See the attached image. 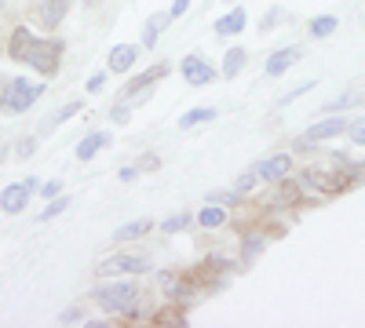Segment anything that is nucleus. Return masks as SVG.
<instances>
[{"label":"nucleus","mask_w":365,"mask_h":328,"mask_svg":"<svg viewBox=\"0 0 365 328\" xmlns=\"http://www.w3.org/2000/svg\"><path fill=\"white\" fill-rule=\"evenodd\" d=\"M344 175H347V183H351V179L358 183V179H365V164H347V168H344Z\"/></svg>","instance_id":"c756f323"},{"label":"nucleus","mask_w":365,"mask_h":328,"mask_svg":"<svg viewBox=\"0 0 365 328\" xmlns=\"http://www.w3.org/2000/svg\"><path fill=\"white\" fill-rule=\"evenodd\" d=\"M289 171H292V157H289V154L267 157V161L256 168V175H259V179H267V183H278V179H285Z\"/></svg>","instance_id":"1a4fd4ad"},{"label":"nucleus","mask_w":365,"mask_h":328,"mask_svg":"<svg viewBox=\"0 0 365 328\" xmlns=\"http://www.w3.org/2000/svg\"><path fill=\"white\" fill-rule=\"evenodd\" d=\"M165 77V66H158V70H150V73H143V77H135L128 88H125V99H135V95H143L146 92V88L150 84H154V80H161Z\"/></svg>","instance_id":"dca6fc26"},{"label":"nucleus","mask_w":365,"mask_h":328,"mask_svg":"<svg viewBox=\"0 0 365 328\" xmlns=\"http://www.w3.org/2000/svg\"><path fill=\"white\" fill-rule=\"evenodd\" d=\"M77 110H81V102H66L63 110H58V113H55V121H70V117H73Z\"/></svg>","instance_id":"c85d7f7f"},{"label":"nucleus","mask_w":365,"mask_h":328,"mask_svg":"<svg viewBox=\"0 0 365 328\" xmlns=\"http://www.w3.org/2000/svg\"><path fill=\"white\" fill-rule=\"evenodd\" d=\"M182 77H187V84H194V88H208L212 80H216V70H212L205 58L187 55V58H182Z\"/></svg>","instance_id":"6e6552de"},{"label":"nucleus","mask_w":365,"mask_h":328,"mask_svg":"<svg viewBox=\"0 0 365 328\" xmlns=\"http://www.w3.org/2000/svg\"><path fill=\"white\" fill-rule=\"evenodd\" d=\"M154 230V223L150 219H135V223H128V226H117L113 230V241H135V237H143V233H150Z\"/></svg>","instance_id":"4468645a"},{"label":"nucleus","mask_w":365,"mask_h":328,"mask_svg":"<svg viewBox=\"0 0 365 328\" xmlns=\"http://www.w3.org/2000/svg\"><path fill=\"white\" fill-rule=\"evenodd\" d=\"M88 92H103V73H96V77L88 80Z\"/></svg>","instance_id":"f704fd0d"},{"label":"nucleus","mask_w":365,"mask_h":328,"mask_svg":"<svg viewBox=\"0 0 365 328\" xmlns=\"http://www.w3.org/2000/svg\"><path fill=\"white\" fill-rule=\"evenodd\" d=\"M241 29H245V11H241V8H234L230 15H223L216 22V33L220 37H234V33H241Z\"/></svg>","instance_id":"ddd939ff"},{"label":"nucleus","mask_w":365,"mask_h":328,"mask_svg":"<svg viewBox=\"0 0 365 328\" xmlns=\"http://www.w3.org/2000/svg\"><path fill=\"white\" fill-rule=\"evenodd\" d=\"M187 8H190V0H175V4H172V11H168V18H179V15H187Z\"/></svg>","instance_id":"2f4dec72"},{"label":"nucleus","mask_w":365,"mask_h":328,"mask_svg":"<svg viewBox=\"0 0 365 328\" xmlns=\"http://www.w3.org/2000/svg\"><path fill=\"white\" fill-rule=\"evenodd\" d=\"M113 121L125 125V121H128V110H125V106H113Z\"/></svg>","instance_id":"72a5a7b5"},{"label":"nucleus","mask_w":365,"mask_h":328,"mask_svg":"<svg viewBox=\"0 0 365 328\" xmlns=\"http://www.w3.org/2000/svg\"><path fill=\"white\" fill-rule=\"evenodd\" d=\"M96 303H99L106 314H132L135 303H139V288L128 285V281L103 285V288H96Z\"/></svg>","instance_id":"f03ea898"},{"label":"nucleus","mask_w":365,"mask_h":328,"mask_svg":"<svg viewBox=\"0 0 365 328\" xmlns=\"http://www.w3.org/2000/svg\"><path fill=\"white\" fill-rule=\"evenodd\" d=\"M135 66V48L132 44H117L113 51H110V70L113 73H125V70H132Z\"/></svg>","instance_id":"9b49d317"},{"label":"nucleus","mask_w":365,"mask_h":328,"mask_svg":"<svg viewBox=\"0 0 365 328\" xmlns=\"http://www.w3.org/2000/svg\"><path fill=\"white\" fill-rule=\"evenodd\" d=\"M205 201H208V204H237L241 194H237V190H230V194H227V190H216V194H208Z\"/></svg>","instance_id":"b1692460"},{"label":"nucleus","mask_w":365,"mask_h":328,"mask_svg":"<svg viewBox=\"0 0 365 328\" xmlns=\"http://www.w3.org/2000/svg\"><path fill=\"white\" fill-rule=\"evenodd\" d=\"M37 190V183H15L8 190H0V208H4L8 216H19L22 208L29 204V194Z\"/></svg>","instance_id":"0eeeda50"},{"label":"nucleus","mask_w":365,"mask_h":328,"mask_svg":"<svg viewBox=\"0 0 365 328\" xmlns=\"http://www.w3.org/2000/svg\"><path fill=\"white\" fill-rule=\"evenodd\" d=\"M154 324H158V328H172V324L179 328V324H187V321H182V314H179V310H161V314L154 317Z\"/></svg>","instance_id":"5701e85b"},{"label":"nucleus","mask_w":365,"mask_h":328,"mask_svg":"<svg viewBox=\"0 0 365 328\" xmlns=\"http://www.w3.org/2000/svg\"><path fill=\"white\" fill-rule=\"evenodd\" d=\"M296 58H299V51H296V48H282V51H274V55H270V63H267V73H270V77H282V73L296 63Z\"/></svg>","instance_id":"f8f14e48"},{"label":"nucleus","mask_w":365,"mask_h":328,"mask_svg":"<svg viewBox=\"0 0 365 328\" xmlns=\"http://www.w3.org/2000/svg\"><path fill=\"white\" fill-rule=\"evenodd\" d=\"M66 204H70V201L58 197L55 204H48V208H44V216H41V219H51V216H58V212H66Z\"/></svg>","instance_id":"cd10ccee"},{"label":"nucleus","mask_w":365,"mask_h":328,"mask_svg":"<svg viewBox=\"0 0 365 328\" xmlns=\"http://www.w3.org/2000/svg\"><path fill=\"white\" fill-rule=\"evenodd\" d=\"M77 317H81L77 310H66V314H63V317H58V321H63V324H70V321H77Z\"/></svg>","instance_id":"c9c22d12"},{"label":"nucleus","mask_w":365,"mask_h":328,"mask_svg":"<svg viewBox=\"0 0 365 328\" xmlns=\"http://www.w3.org/2000/svg\"><path fill=\"white\" fill-rule=\"evenodd\" d=\"M212 117H216V110H212V106H197V110H190V113L179 117V128H194V125H201V121H212Z\"/></svg>","instance_id":"a211bd4d"},{"label":"nucleus","mask_w":365,"mask_h":328,"mask_svg":"<svg viewBox=\"0 0 365 328\" xmlns=\"http://www.w3.org/2000/svg\"><path fill=\"white\" fill-rule=\"evenodd\" d=\"M182 226H187V216H175V219H165V230H168V233H175V230H182Z\"/></svg>","instance_id":"473e14b6"},{"label":"nucleus","mask_w":365,"mask_h":328,"mask_svg":"<svg viewBox=\"0 0 365 328\" xmlns=\"http://www.w3.org/2000/svg\"><path fill=\"white\" fill-rule=\"evenodd\" d=\"M44 88L41 84H29V80H11V88H4V95H0V106H4L8 113H22L29 110L37 99H41Z\"/></svg>","instance_id":"7ed1b4c3"},{"label":"nucleus","mask_w":365,"mask_h":328,"mask_svg":"<svg viewBox=\"0 0 365 328\" xmlns=\"http://www.w3.org/2000/svg\"><path fill=\"white\" fill-rule=\"evenodd\" d=\"M106 142H110V139H106L103 132H91V135H88V139H84V142L77 146V157H81V161L96 157V154H99V146H106Z\"/></svg>","instance_id":"f3484780"},{"label":"nucleus","mask_w":365,"mask_h":328,"mask_svg":"<svg viewBox=\"0 0 365 328\" xmlns=\"http://www.w3.org/2000/svg\"><path fill=\"white\" fill-rule=\"evenodd\" d=\"M259 248H263V237H249V241H245V263H252Z\"/></svg>","instance_id":"a878e982"},{"label":"nucleus","mask_w":365,"mask_h":328,"mask_svg":"<svg viewBox=\"0 0 365 328\" xmlns=\"http://www.w3.org/2000/svg\"><path fill=\"white\" fill-rule=\"evenodd\" d=\"M63 15H66V0H41L37 11H34V22H41V26H55Z\"/></svg>","instance_id":"9d476101"},{"label":"nucleus","mask_w":365,"mask_h":328,"mask_svg":"<svg viewBox=\"0 0 365 328\" xmlns=\"http://www.w3.org/2000/svg\"><path fill=\"white\" fill-rule=\"evenodd\" d=\"M165 18H168V15H154V18L146 22V29H143V41H146V48H154V41H158V29L165 26Z\"/></svg>","instance_id":"412c9836"},{"label":"nucleus","mask_w":365,"mask_h":328,"mask_svg":"<svg viewBox=\"0 0 365 328\" xmlns=\"http://www.w3.org/2000/svg\"><path fill=\"white\" fill-rule=\"evenodd\" d=\"M344 132H347V121H344V117H329V121H318L307 135H303V139L296 142V150H311V142L336 139V135H344Z\"/></svg>","instance_id":"423d86ee"},{"label":"nucleus","mask_w":365,"mask_h":328,"mask_svg":"<svg viewBox=\"0 0 365 328\" xmlns=\"http://www.w3.org/2000/svg\"><path fill=\"white\" fill-rule=\"evenodd\" d=\"M161 288H165V295H172V300H175V295L182 300V295L194 292L190 277H175V274H161Z\"/></svg>","instance_id":"2eb2a0df"},{"label":"nucleus","mask_w":365,"mask_h":328,"mask_svg":"<svg viewBox=\"0 0 365 328\" xmlns=\"http://www.w3.org/2000/svg\"><path fill=\"white\" fill-rule=\"evenodd\" d=\"M332 29H336V18H332V15H322V18L311 22V33H314V37H329Z\"/></svg>","instance_id":"4be33fe9"},{"label":"nucleus","mask_w":365,"mask_h":328,"mask_svg":"<svg viewBox=\"0 0 365 328\" xmlns=\"http://www.w3.org/2000/svg\"><path fill=\"white\" fill-rule=\"evenodd\" d=\"M150 270V259L143 255H113L106 263H99V274L103 277H117V274H146Z\"/></svg>","instance_id":"39448f33"},{"label":"nucleus","mask_w":365,"mask_h":328,"mask_svg":"<svg viewBox=\"0 0 365 328\" xmlns=\"http://www.w3.org/2000/svg\"><path fill=\"white\" fill-rule=\"evenodd\" d=\"M34 150H37V142H34V139H22L15 154H19V157H29V154H34Z\"/></svg>","instance_id":"7c9ffc66"},{"label":"nucleus","mask_w":365,"mask_h":328,"mask_svg":"<svg viewBox=\"0 0 365 328\" xmlns=\"http://www.w3.org/2000/svg\"><path fill=\"white\" fill-rule=\"evenodd\" d=\"M256 179H259L256 171H245V175H241V183H237V194H249L256 186Z\"/></svg>","instance_id":"bb28decb"},{"label":"nucleus","mask_w":365,"mask_h":328,"mask_svg":"<svg viewBox=\"0 0 365 328\" xmlns=\"http://www.w3.org/2000/svg\"><path fill=\"white\" fill-rule=\"evenodd\" d=\"M241 66H245V51H241V48H234V51L223 55V73H227V77H237Z\"/></svg>","instance_id":"6ab92c4d"},{"label":"nucleus","mask_w":365,"mask_h":328,"mask_svg":"<svg viewBox=\"0 0 365 328\" xmlns=\"http://www.w3.org/2000/svg\"><path fill=\"white\" fill-rule=\"evenodd\" d=\"M197 223L212 230V226H223V223H227V216H223V208H205V212L197 216Z\"/></svg>","instance_id":"aec40b11"},{"label":"nucleus","mask_w":365,"mask_h":328,"mask_svg":"<svg viewBox=\"0 0 365 328\" xmlns=\"http://www.w3.org/2000/svg\"><path fill=\"white\" fill-rule=\"evenodd\" d=\"M8 55L15 58V63H29L37 73L51 77L58 70V58H63V44L58 41H41V37L29 33V29H15L11 44H8Z\"/></svg>","instance_id":"f257e3e1"},{"label":"nucleus","mask_w":365,"mask_h":328,"mask_svg":"<svg viewBox=\"0 0 365 328\" xmlns=\"http://www.w3.org/2000/svg\"><path fill=\"white\" fill-rule=\"evenodd\" d=\"M299 190H311V194H325V197H332V194L347 190V175L311 168V171H303V175H299Z\"/></svg>","instance_id":"20e7f679"},{"label":"nucleus","mask_w":365,"mask_h":328,"mask_svg":"<svg viewBox=\"0 0 365 328\" xmlns=\"http://www.w3.org/2000/svg\"><path fill=\"white\" fill-rule=\"evenodd\" d=\"M351 132V142H358V146H365V117H358V121L347 128Z\"/></svg>","instance_id":"393cba45"}]
</instances>
